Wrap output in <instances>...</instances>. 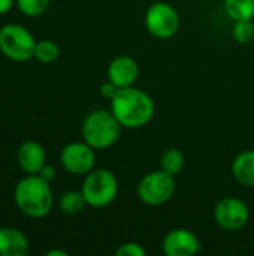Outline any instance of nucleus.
Returning <instances> with one entry per match:
<instances>
[{
	"label": "nucleus",
	"instance_id": "nucleus-1",
	"mask_svg": "<svg viewBox=\"0 0 254 256\" xmlns=\"http://www.w3.org/2000/svg\"><path fill=\"white\" fill-rule=\"evenodd\" d=\"M109 102L111 111L120 124L127 129H139L147 126L156 112V105L151 96L133 86L120 88Z\"/></svg>",
	"mask_w": 254,
	"mask_h": 256
},
{
	"label": "nucleus",
	"instance_id": "nucleus-2",
	"mask_svg": "<svg viewBox=\"0 0 254 256\" xmlns=\"http://www.w3.org/2000/svg\"><path fill=\"white\" fill-rule=\"evenodd\" d=\"M13 201L18 210L31 219H40L49 214L54 206L51 186L39 174L25 176L13 189Z\"/></svg>",
	"mask_w": 254,
	"mask_h": 256
},
{
	"label": "nucleus",
	"instance_id": "nucleus-3",
	"mask_svg": "<svg viewBox=\"0 0 254 256\" xmlns=\"http://www.w3.org/2000/svg\"><path fill=\"white\" fill-rule=\"evenodd\" d=\"M121 124L111 110H94L82 122V140L94 150L112 147L121 134Z\"/></svg>",
	"mask_w": 254,
	"mask_h": 256
},
{
	"label": "nucleus",
	"instance_id": "nucleus-4",
	"mask_svg": "<svg viewBox=\"0 0 254 256\" xmlns=\"http://www.w3.org/2000/svg\"><path fill=\"white\" fill-rule=\"evenodd\" d=\"M81 192L88 207L103 208L115 201L118 195V180L112 171L94 168L85 176Z\"/></svg>",
	"mask_w": 254,
	"mask_h": 256
},
{
	"label": "nucleus",
	"instance_id": "nucleus-5",
	"mask_svg": "<svg viewBox=\"0 0 254 256\" xmlns=\"http://www.w3.org/2000/svg\"><path fill=\"white\" fill-rule=\"evenodd\" d=\"M36 39L21 24H4L0 28V52L12 62H27L34 57Z\"/></svg>",
	"mask_w": 254,
	"mask_h": 256
},
{
	"label": "nucleus",
	"instance_id": "nucleus-6",
	"mask_svg": "<svg viewBox=\"0 0 254 256\" xmlns=\"http://www.w3.org/2000/svg\"><path fill=\"white\" fill-rule=\"evenodd\" d=\"M175 189V177L165 172L163 170H156L150 171L139 180L136 194L144 204L157 207L171 201Z\"/></svg>",
	"mask_w": 254,
	"mask_h": 256
},
{
	"label": "nucleus",
	"instance_id": "nucleus-7",
	"mask_svg": "<svg viewBox=\"0 0 254 256\" xmlns=\"http://www.w3.org/2000/svg\"><path fill=\"white\" fill-rule=\"evenodd\" d=\"M180 22L178 10L166 2H156L150 4L145 12V27L150 34L157 39H169L175 36Z\"/></svg>",
	"mask_w": 254,
	"mask_h": 256
},
{
	"label": "nucleus",
	"instance_id": "nucleus-8",
	"mask_svg": "<svg viewBox=\"0 0 254 256\" xmlns=\"http://www.w3.org/2000/svg\"><path fill=\"white\" fill-rule=\"evenodd\" d=\"M61 166L72 176H87L94 170L96 150L85 141H73L63 147L60 153Z\"/></svg>",
	"mask_w": 254,
	"mask_h": 256
},
{
	"label": "nucleus",
	"instance_id": "nucleus-9",
	"mask_svg": "<svg viewBox=\"0 0 254 256\" xmlns=\"http://www.w3.org/2000/svg\"><path fill=\"white\" fill-rule=\"evenodd\" d=\"M214 220L223 230L238 231L249 224L250 208L243 200L235 196H228L216 204Z\"/></svg>",
	"mask_w": 254,
	"mask_h": 256
},
{
	"label": "nucleus",
	"instance_id": "nucleus-10",
	"mask_svg": "<svg viewBox=\"0 0 254 256\" xmlns=\"http://www.w3.org/2000/svg\"><path fill=\"white\" fill-rule=\"evenodd\" d=\"M162 250L166 256H193L202 250V244L193 231L177 228L165 236Z\"/></svg>",
	"mask_w": 254,
	"mask_h": 256
},
{
	"label": "nucleus",
	"instance_id": "nucleus-11",
	"mask_svg": "<svg viewBox=\"0 0 254 256\" xmlns=\"http://www.w3.org/2000/svg\"><path fill=\"white\" fill-rule=\"evenodd\" d=\"M16 164L25 176H36L46 165V152L37 141H25L16 150Z\"/></svg>",
	"mask_w": 254,
	"mask_h": 256
},
{
	"label": "nucleus",
	"instance_id": "nucleus-12",
	"mask_svg": "<svg viewBox=\"0 0 254 256\" xmlns=\"http://www.w3.org/2000/svg\"><path fill=\"white\" fill-rule=\"evenodd\" d=\"M139 76V64L130 56H118L108 66V80L118 88L130 87Z\"/></svg>",
	"mask_w": 254,
	"mask_h": 256
},
{
	"label": "nucleus",
	"instance_id": "nucleus-13",
	"mask_svg": "<svg viewBox=\"0 0 254 256\" xmlns=\"http://www.w3.org/2000/svg\"><path fill=\"white\" fill-rule=\"evenodd\" d=\"M30 244L22 231L10 226L0 228V256H25Z\"/></svg>",
	"mask_w": 254,
	"mask_h": 256
},
{
	"label": "nucleus",
	"instance_id": "nucleus-14",
	"mask_svg": "<svg viewBox=\"0 0 254 256\" xmlns=\"http://www.w3.org/2000/svg\"><path fill=\"white\" fill-rule=\"evenodd\" d=\"M232 174L240 184L254 188V150H246L235 156L232 162Z\"/></svg>",
	"mask_w": 254,
	"mask_h": 256
},
{
	"label": "nucleus",
	"instance_id": "nucleus-15",
	"mask_svg": "<svg viewBox=\"0 0 254 256\" xmlns=\"http://www.w3.org/2000/svg\"><path fill=\"white\" fill-rule=\"evenodd\" d=\"M87 207V201L81 190H67L63 192L58 198V208L61 213L67 216H75L84 212Z\"/></svg>",
	"mask_w": 254,
	"mask_h": 256
},
{
	"label": "nucleus",
	"instance_id": "nucleus-16",
	"mask_svg": "<svg viewBox=\"0 0 254 256\" xmlns=\"http://www.w3.org/2000/svg\"><path fill=\"white\" fill-rule=\"evenodd\" d=\"M223 8L234 21L253 20L254 0H223Z\"/></svg>",
	"mask_w": 254,
	"mask_h": 256
},
{
	"label": "nucleus",
	"instance_id": "nucleus-17",
	"mask_svg": "<svg viewBox=\"0 0 254 256\" xmlns=\"http://www.w3.org/2000/svg\"><path fill=\"white\" fill-rule=\"evenodd\" d=\"M184 164H186L184 154L181 153V150L175 147L166 148L160 156V170H163L165 172L174 177H177L184 170Z\"/></svg>",
	"mask_w": 254,
	"mask_h": 256
},
{
	"label": "nucleus",
	"instance_id": "nucleus-18",
	"mask_svg": "<svg viewBox=\"0 0 254 256\" xmlns=\"http://www.w3.org/2000/svg\"><path fill=\"white\" fill-rule=\"evenodd\" d=\"M58 56H60V48L55 42H52L49 39L36 42L34 58L39 60L40 63H52L58 58Z\"/></svg>",
	"mask_w": 254,
	"mask_h": 256
},
{
	"label": "nucleus",
	"instance_id": "nucleus-19",
	"mask_svg": "<svg viewBox=\"0 0 254 256\" xmlns=\"http://www.w3.org/2000/svg\"><path fill=\"white\" fill-rule=\"evenodd\" d=\"M49 3H51V0H15L16 8L25 16L42 15L48 9Z\"/></svg>",
	"mask_w": 254,
	"mask_h": 256
},
{
	"label": "nucleus",
	"instance_id": "nucleus-20",
	"mask_svg": "<svg viewBox=\"0 0 254 256\" xmlns=\"http://www.w3.org/2000/svg\"><path fill=\"white\" fill-rule=\"evenodd\" d=\"M234 39L240 44H249L254 39V22L253 20L235 21L232 28Z\"/></svg>",
	"mask_w": 254,
	"mask_h": 256
},
{
	"label": "nucleus",
	"instance_id": "nucleus-21",
	"mask_svg": "<svg viewBox=\"0 0 254 256\" xmlns=\"http://www.w3.org/2000/svg\"><path fill=\"white\" fill-rule=\"evenodd\" d=\"M147 250L135 242H127L124 244H121L117 250H115V256H145Z\"/></svg>",
	"mask_w": 254,
	"mask_h": 256
},
{
	"label": "nucleus",
	"instance_id": "nucleus-22",
	"mask_svg": "<svg viewBox=\"0 0 254 256\" xmlns=\"http://www.w3.org/2000/svg\"><path fill=\"white\" fill-rule=\"evenodd\" d=\"M118 90H120V88H118L114 82H111L109 80L100 86V94H102L105 99H108V100H111V99L117 94Z\"/></svg>",
	"mask_w": 254,
	"mask_h": 256
},
{
	"label": "nucleus",
	"instance_id": "nucleus-23",
	"mask_svg": "<svg viewBox=\"0 0 254 256\" xmlns=\"http://www.w3.org/2000/svg\"><path fill=\"white\" fill-rule=\"evenodd\" d=\"M39 176L43 178V180H46L48 183H51L54 178H55V176H57V171H55V168L54 166H51V165H45L42 170H40V172H39Z\"/></svg>",
	"mask_w": 254,
	"mask_h": 256
},
{
	"label": "nucleus",
	"instance_id": "nucleus-24",
	"mask_svg": "<svg viewBox=\"0 0 254 256\" xmlns=\"http://www.w3.org/2000/svg\"><path fill=\"white\" fill-rule=\"evenodd\" d=\"M15 4V0H0V15L7 14Z\"/></svg>",
	"mask_w": 254,
	"mask_h": 256
},
{
	"label": "nucleus",
	"instance_id": "nucleus-25",
	"mask_svg": "<svg viewBox=\"0 0 254 256\" xmlns=\"http://www.w3.org/2000/svg\"><path fill=\"white\" fill-rule=\"evenodd\" d=\"M46 256H69V254L66 252V250H61V249H51V250H48Z\"/></svg>",
	"mask_w": 254,
	"mask_h": 256
}]
</instances>
